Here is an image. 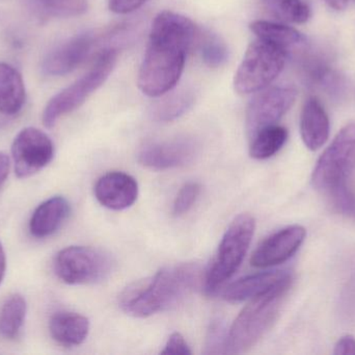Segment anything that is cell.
I'll return each instance as SVG.
<instances>
[{
	"label": "cell",
	"mask_w": 355,
	"mask_h": 355,
	"mask_svg": "<svg viewBox=\"0 0 355 355\" xmlns=\"http://www.w3.org/2000/svg\"><path fill=\"white\" fill-rule=\"evenodd\" d=\"M200 31L189 18L171 10L155 17L137 77L145 95L162 97L176 87Z\"/></svg>",
	"instance_id": "obj_1"
},
{
	"label": "cell",
	"mask_w": 355,
	"mask_h": 355,
	"mask_svg": "<svg viewBox=\"0 0 355 355\" xmlns=\"http://www.w3.org/2000/svg\"><path fill=\"white\" fill-rule=\"evenodd\" d=\"M204 354H230L229 331H227L225 323L219 319L211 322L208 333H207Z\"/></svg>",
	"instance_id": "obj_27"
},
{
	"label": "cell",
	"mask_w": 355,
	"mask_h": 355,
	"mask_svg": "<svg viewBox=\"0 0 355 355\" xmlns=\"http://www.w3.org/2000/svg\"><path fill=\"white\" fill-rule=\"evenodd\" d=\"M10 158L4 152L0 151V188L2 187L8 179L10 173Z\"/></svg>",
	"instance_id": "obj_33"
},
{
	"label": "cell",
	"mask_w": 355,
	"mask_h": 355,
	"mask_svg": "<svg viewBox=\"0 0 355 355\" xmlns=\"http://www.w3.org/2000/svg\"><path fill=\"white\" fill-rule=\"evenodd\" d=\"M35 10L45 18H71L87 10V0H33Z\"/></svg>",
	"instance_id": "obj_25"
},
{
	"label": "cell",
	"mask_w": 355,
	"mask_h": 355,
	"mask_svg": "<svg viewBox=\"0 0 355 355\" xmlns=\"http://www.w3.org/2000/svg\"><path fill=\"white\" fill-rule=\"evenodd\" d=\"M287 56L283 50L257 38L248 45L235 73V91L248 95L266 89L284 70Z\"/></svg>",
	"instance_id": "obj_6"
},
{
	"label": "cell",
	"mask_w": 355,
	"mask_h": 355,
	"mask_svg": "<svg viewBox=\"0 0 355 355\" xmlns=\"http://www.w3.org/2000/svg\"><path fill=\"white\" fill-rule=\"evenodd\" d=\"M250 154L254 160H267L277 154L288 140V131L281 125L265 127L252 138Z\"/></svg>",
	"instance_id": "obj_22"
},
{
	"label": "cell",
	"mask_w": 355,
	"mask_h": 355,
	"mask_svg": "<svg viewBox=\"0 0 355 355\" xmlns=\"http://www.w3.org/2000/svg\"><path fill=\"white\" fill-rule=\"evenodd\" d=\"M146 2L147 0H108V8L114 14L125 15L139 10Z\"/></svg>",
	"instance_id": "obj_31"
},
{
	"label": "cell",
	"mask_w": 355,
	"mask_h": 355,
	"mask_svg": "<svg viewBox=\"0 0 355 355\" xmlns=\"http://www.w3.org/2000/svg\"><path fill=\"white\" fill-rule=\"evenodd\" d=\"M202 270L196 264L166 267L151 279L127 288L120 297V306L127 315L147 318L181 304L200 283Z\"/></svg>",
	"instance_id": "obj_2"
},
{
	"label": "cell",
	"mask_w": 355,
	"mask_h": 355,
	"mask_svg": "<svg viewBox=\"0 0 355 355\" xmlns=\"http://www.w3.org/2000/svg\"><path fill=\"white\" fill-rule=\"evenodd\" d=\"M193 102V93L184 90L156 104L153 110L154 118L162 122L176 120L191 108Z\"/></svg>",
	"instance_id": "obj_26"
},
{
	"label": "cell",
	"mask_w": 355,
	"mask_h": 355,
	"mask_svg": "<svg viewBox=\"0 0 355 355\" xmlns=\"http://www.w3.org/2000/svg\"><path fill=\"white\" fill-rule=\"evenodd\" d=\"M200 194V183L190 181L185 183L183 187L178 192L177 197L175 198L174 206H173V213L176 216H182L191 210L192 206L198 200Z\"/></svg>",
	"instance_id": "obj_29"
},
{
	"label": "cell",
	"mask_w": 355,
	"mask_h": 355,
	"mask_svg": "<svg viewBox=\"0 0 355 355\" xmlns=\"http://www.w3.org/2000/svg\"><path fill=\"white\" fill-rule=\"evenodd\" d=\"M297 92L290 87H272L257 92L246 110L245 129L252 139L261 129L277 124L293 106Z\"/></svg>",
	"instance_id": "obj_9"
},
{
	"label": "cell",
	"mask_w": 355,
	"mask_h": 355,
	"mask_svg": "<svg viewBox=\"0 0 355 355\" xmlns=\"http://www.w3.org/2000/svg\"><path fill=\"white\" fill-rule=\"evenodd\" d=\"M6 254H4L3 247H2L1 242H0V283L3 279L4 274H6Z\"/></svg>",
	"instance_id": "obj_34"
},
{
	"label": "cell",
	"mask_w": 355,
	"mask_h": 355,
	"mask_svg": "<svg viewBox=\"0 0 355 355\" xmlns=\"http://www.w3.org/2000/svg\"><path fill=\"white\" fill-rule=\"evenodd\" d=\"M331 8L337 10H342L347 6L348 0H325Z\"/></svg>",
	"instance_id": "obj_35"
},
{
	"label": "cell",
	"mask_w": 355,
	"mask_h": 355,
	"mask_svg": "<svg viewBox=\"0 0 355 355\" xmlns=\"http://www.w3.org/2000/svg\"><path fill=\"white\" fill-rule=\"evenodd\" d=\"M335 355H355V339L352 336L347 335L342 337L337 342L334 350Z\"/></svg>",
	"instance_id": "obj_32"
},
{
	"label": "cell",
	"mask_w": 355,
	"mask_h": 355,
	"mask_svg": "<svg viewBox=\"0 0 355 355\" xmlns=\"http://www.w3.org/2000/svg\"><path fill=\"white\" fill-rule=\"evenodd\" d=\"M300 133L309 149H320L329 137V119L317 98L306 100L300 116Z\"/></svg>",
	"instance_id": "obj_17"
},
{
	"label": "cell",
	"mask_w": 355,
	"mask_h": 355,
	"mask_svg": "<svg viewBox=\"0 0 355 355\" xmlns=\"http://www.w3.org/2000/svg\"><path fill=\"white\" fill-rule=\"evenodd\" d=\"M293 281L290 271L277 270L257 273L238 279L223 291V298L229 302H242L264 295L287 281Z\"/></svg>",
	"instance_id": "obj_15"
},
{
	"label": "cell",
	"mask_w": 355,
	"mask_h": 355,
	"mask_svg": "<svg viewBox=\"0 0 355 355\" xmlns=\"http://www.w3.org/2000/svg\"><path fill=\"white\" fill-rule=\"evenodd\" d=\"M355 171V123L344 126L319 158L312 183L327 193L331 188L346 183Z\"/></svg>",
	"instance_id": "obj_8"
},
{
	"label": "cell",
	"mask_w": 355,
	"mask_h": 355,
	"mask_svg": "<svg viewBox=\"0 0 355 355\" xmlns=\"http://www.w3.org/2000/svg\"><path fill=\"white\" fill-rule=\"evenodd\" d=\"M291 286L292 281H287L250 299L230 329V354H243L259 343L275 324Z\"/></svg>",
	"instance_id": "obj_3"
},
{
	"label": "cell",
	"mask_w": 355,
	"mask_h": 355,
	"mask_svg": "<svg viewBox=\"0 0 355 355\" xmlns=\"http://www.w3.org/2000/svg\"><path fill=\"white\" fill-rule=\"evenodd\" d=\"M25 104V87L20 73L10 65L0 63V113L18 114Z\"/></svg>",
	"instance_id": "obj_20"
},
{
	"label": "cell",
	"mask_w": 355,
	"mask_h": 355,
	"mask_svg": "<svg viewBox=\"0 0 355 355\" xmlns=\"http://www.w3.org/2000/svg\"><path fill=\"white\" fill-rule=\"evenodd\" d=\"M256 229L254 218L248 214L236 217L219 244L216 256L205 276V290L213 294L229 281L241 266Z\"/></svg>",
	"instance_id": "obj_5"
},
{
	"label": "cell",
	"mask_w": 355,
	"mask_h": 355,
	"mask_svg": "<svg viewBox=\"0 0 355 355\" xmlns=\"http://www.w3.org/2000/svg\"><path fill=\"white\" fill-rule=\"evenodd\" d=\"M116 60L118 50L114 48H106L99 52L93 66L83 76L54 95L46 104L42 115L44 126L52 129L62 116L80 108L107 81Z\"/></svg>",
	"instance_id": "obj_4"
},
{
	"label": "cell",
	"mask_w": 355,
	"mask_h": 355,
	"mask_svg": "<svg viewBox=\"0 0 355 355\" xmlns=\"http://www.w3.org/2000/svg\"><path fill=\"white\" fill-rule=\"evenodd\" d=\"M325 194L340 214L355 220V193L348 187L347 181L331 188Z\"/></svg>",
	"instance_id": "obj_28"
},
{
	"label": "cell",
	"mask_w": 355,
	"mask_h": 355,
	"mask_svg": "<svg viewBox=\"0 0 355 355\" xmlns=\"http://www.w3.org/2000/svg\"><path fill=\"white\" fill-rule=\"evenodd\" d=\"M56 276L68 285H89L107 279L114 269L110 254L87 246H70L56 254Z\"/></svg>",
	"instance_id": "obj_7"
},
{
	"label": "cell",
	"mask_w": 355,
	"mask_h": 355,
	"mask_svg": "<svg viewBox=\"0 0 355 355\" xmlns=\"http://www.w3.org/2000/svg\"><path fill=\"white\" fill-rule=\"evenodd\" d=\"M265 8L283 22L306 23L311 18V8L302 0H263Z\"/></svg>",
	"instance_id": "obj_24"
},
{
	"label": "cell",
	"mask_w": 355,
	"mask_h": 355,
	"mask_svg": "<svg viewBox=\"0 0 355 355\" xmlns=\"http://www.w3.org/2000/svg\"><path fill=\"white\" fill-rule=\"evenodd\" d=\"M250 31L257 38L283 50L287 56L290 52L298 51L308 46V39L297 29L281 23L270 21H254L250 25Z\"/></svg>",
	"instance_id": "obj_18"
},
{
	"label": "cell",
	"mask_w": 355,
	"mask_h": 355,
	"mask_svg": "<svg viewBox=\"0 0 355 355\" xmlns=\"http://www.w3.org/2000/svg\"><path fill=\"white\" fill-rule=\"evenodd\" d=\"M70 204L62 196L42 202L29 221V231L37 239L50 237L58 231L70 215Z\"/></svg>",
	"instance_id": "obj_16"
},
{
	"label": "cell",
	"mask_w": 355,
	"mask_h": 355,
	"mask_svg": "<svg viewBox=\"0 0 355 355\" xmlns=\"http://www.w3.org/2000/svg\"><path fill=\"white\" fill-rule=\"evenodd\" d=\"M102 33L85 31L52 50L42 64V70L51 76H62L78 68L93 53Z\"/></svg>",
	"instance_id": "obj_11"
},
{
	"label": "cell",
	"mask_w": 355,
	"mask_h": 355,
	"mask_svg": "<svg viewBox=\"0 0 355 355\" xmlns=\"http://www.w3.org/2000/svg\"><path fill=\"white\" fill-rule=\"evenodd\" d=\"M12 154L17 177L28 179L50 164L54 156V146L44 131L26 127L15 138Z\"/></svg>",
	"instance_id": "obj_10"
},
{
	"label": "cell",
	"mask_w": 355,
	"mask_h": 355,
	"mask_svg": "<svg viewBox=\"0 0 355 355\" xmlns=\"http://www.w3.org/2000/svg\"><path fill=\"white\" fill-rule=\"evenodd\" d=\"M95 196L104 208L123 210L130 208L139 197V183L131 175L120 171L106 173L98 179Z\"/></svg>",
	"instance_id": "obj_14"
},
{
	"label": "cell",
	"mask_w": 355,
	"mask_h": 355,
	"mask_svg": "<svg viewBox=\"0 0 355 355\" xmlns=\"http://www.w3.org/2000/svg\"><path fill=\"white\" fill-rule=\"evenodd\" d=\"M26 302L20 294L6 298L0 308V335L8 340L19 337L26 316Z\"/></svg>",
	"instance_id": "obj_21"
},
{
	"label": "cell",
	"mask_w": 355,
	"mask_h": 355,
	"mask_svg": "<svg viewBox=\"0 0 355 355\" xmlns=\"http://www.w3.org/2000/svg\"><path fill=\"white\" fill-rule=\"evenodd\" d=\"M162 354H191L189 346L187 342L184 339L183 336L179 333H174L168 338L164 349L162 352Z\"/></svg>",
	"instance_id": "obj_30"
},
{
	"label": "cell",
	"mask_w": 355,
	"mask_h": 355,
	"mask_svg": "<svg viewBox=\"0 0 355 355\" xmlns=\"http://www.w3.org/2000/svg\"><path fill=\"white\" fill-rule=\"evenodd\" d=\"M49 331L56 343L64 347H75L87 340L89 321L76 313L58 312L50 319Z\"/></svg>",
	"instance_id": "obj_19"
},
{
	"label": "cell",
	"mask_w": 355,
	"mask_h": 355,
	"mask_svg": "<svg viewBox=\"0 0 355 355\" xmlns=\"http://www.w3.org/2000/svg\"><path fill=\"white\" fill-rule=\"evenodd\" d=\"M196 45L202 62L210 68H219L229 60V48L216 33L200 31Z\"/></svg>",
	"instance_id": "obj_23"
},
{
	"label": "cell",
	"mask_w": 355,
	"mask_h": 355,
	"mask_svg": "<svg viewBox=\"0 0 355 355\" xmlns=\"http://www.w3.org/2000/svg\"><path fill=\"white\" fill-rule=\"evenodd\" d=\"M198 144L188 137L154 142L141 148L139 164L151 170L164 171L190 164L198 154Z\"/></svg>",
	"instance_id": "obj_12"
},
{
	"label": "cell",
	"mask_w": 355,
	"mask_h": 355,
	"mask_svg": "<svg viewBox=\"0 0 355 355\" xmlns=\"http://www.w3.org/2000/svg\"><path fill=\"white\" fill-rule=\"evenodd\" d=\"M306 231L300 225H292L269 236L258 246L250 264L256 268H269L287 262L300 249Z\"/></svg>",
	"instance_id": "obj_13"
}]
</instances>
